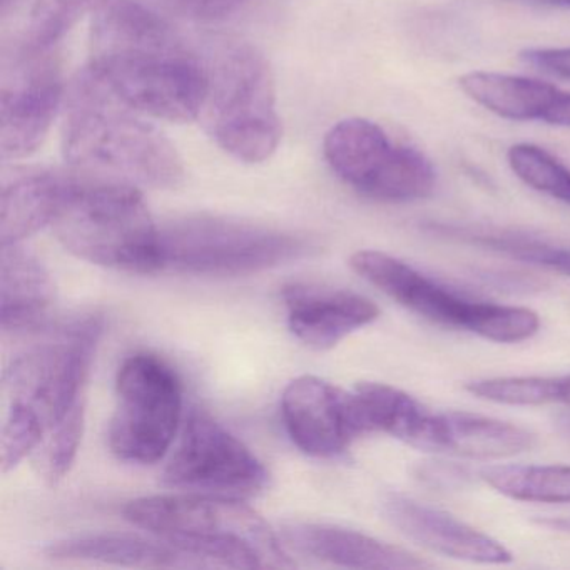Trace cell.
I'll return each instance as SVG.
<instances>
[{
  "instance_id": "9c48e42d",
  "label": "cell",
  "mask_w": 570,
  "mask_h": 570,
  "mask_svg": "<svg viewBox=\"0 0 570 570\" xmlns=\"http://www.w3.org/2000/svg\"><path fill=\"white\" fill-rule=\"evenodd\" d=\"M183 415V385L171 365L135 353L119 366L109 446L122 462L151 465L168 453Z\"/></svg>"
},
{
  "instance_id": "4fadbf2b",
  "label": "cell",
  "mask_w": 570,
  "mask_h": 570,
  "mask_svg": "<svg viewBox=\"0 0 570 570\" xmlns=\"http://www.w3.org/2000/svg\"><path fill=\"white\" fill-rule=\"evenodd\" d=\"M282 416L292 442L316 459H336L362 436L352 392L318 376L303 375L288 383L282 395Z\"/></svg>"
},
{
  "instance_id": "30bf717a",
  "label": "cell",
  "mask_w": 570,
  "mask_h": 570,
  "mask_svg": "<svg viewBox=\"0 0 570 570\" xmlns=\"http://www.w3.org/2000/svg\"><path fill=\"white\" fill-rule=\"evenodd\" d=\"M262 460L208 413H189L181 442L165 470V483L186 493L245 499L268 485Z\"/></svg>"
},
{
  "instance_id": "484cf974",
  "label": "cell",
  "mask_w": 570,
  "mask_h": 570,
  "mask_svg": "<svg viewBox=\"0 0 570 570\" xmlns=\"http://www.w3.org/2000/svg\"><path fill=\"white\" fill-rule=\"evenodd\" d=\"M510 168L527 186L570 205V169L546 149L515 145L507 153Z\"/></svg>"
},
{
  "instance_id": "e575fe53",
  "label": "cell",
  "mask_w": 570,
  "mask_h": 570,
  "mask_svg": "<svg viewBox=\"0 0 570 570\" xmlns=\"http://www.w3.org/2000/svg\"><path fill=\"white\" fill-rule=\"evenodd\" d=\"M19 0H2V11L6 12L9 11V8H12V6L18 4Z\"/></svg>"
},
{
  "instance_id": "3957f363",
  "label": "cell",
  "mask_w": 570,
  "mask_h": 570,
  "mask_svg": "<svg viewBox=\"0 0 570 570\" xmlns=\"http://www.w3.org/2000/svg\"><path fill=\"white\" fill-rule=\"evenodd\" d=\"M122 515L202 567H295L275 530L242 499L186 492L141 497L126 503Z\"/></svg>"
},
{
  "instance_id": "d590c367",
  "label": "cell",
  "mask_w": 570,
  "mask_h": 570,
  "mask_svg": "<svg viewBox=\"0 0 570 570\" xmlns=\"http://www.w3.org/2000/svg\"><path fill=\"white\" fill-rule=\"evenodd\" d=\"M567 523V527H570V522H566Z\"/></svg>"
},
{
  "instance_id": "7c38bea8",
  "label": "cell",
  "mask_w": 570,
  "mask_h": 570,
  "mask_svg": "<svg viewBox=\"0 0 570 570\" xmlns=\"http://www.w3.org/2000/svg\"><path fill=\"white\" fill-rule=\"evenodd\" d=\"M323 155L345 185L376 202H409L419 186L413 149L393 145L368 119H343L333 126L323 141Z\"/></svg>"
},
{
  "instance_id": "5b68a950",
  "label": "cell",
  "mask_w": 570,
  "mask_h": 570,
  "mask_svg": "<svg viewBox=\"0 0 570 570\" xmlns=\"http://www.w3.org/2000/svg\"><path fill=\"white\" fill-rule=\"evenodd\" d=\"M208 72L202 116L209 136L238 161H268L282 141L283 126L265 56L248 42H229L213 56Z\"/></svg>"
},
{
  "instance_id": "836d02e7",
  "label": "cell",
  "mask_w": 570,
  "mask_h": 570,
  "mask_svg": "<svg viewBox=\"0 0 570 570\" xmlns=\"http://www.w3.org/2000/svg\"><path fill=\"white\" fill-rule=\"evenodd\" d=\"M549 4L560 6V8L570 9V0H546Z\"/></svg>"
},
{
  "instance_id": "d4e9b609",
  "label": "cell",
  "mask_w": 570,
  "mask_h": 570,
  "mask_svg": "<svg viewBox=\"0 0 570 570\" xmlns=\"http://www.w3.org/2000/svg\"><path fill=\"white\" fill-rule=\"evenodd\" d=\"M115 0H36L29 22V45L52 51L56 45L88 14H98Z\"/></svg>"
},
{
  "instance_id": "ba28073f",
  "label": "cell",
  "mask_w": 570,
  "mask_h": 570,
  "mask_svg": "<svg viewBox=\"0 0 570 570\" xmlns=\"http://www.w3.org/2000/svg\"><path fill=\"white\" fill-rule=\"evenodd\" d=\"M350 266L410 312L439 325L463 328L495 343L523 342L539 332V315L532 309L463 298L386 253H355Z\"/></svg>"
},
{
  "instance_id": "5bb4252c",
  "label": "cell",
  "mask_w": 570,
  "mask_h": 570,
  "mask_svg": "<svg viewBox=\"0 0 570 570\" xmlns=\"http://www.w3.org/2000/svg\"><path fill=\"white\" fill-rule=\"evenodd\" d=\"M283 302L293 335L315 350L333 348L380 315L379 306L365 296L312 283L286 285Z\"/></svg>"
},
{
  "instance_id": "f1b7e54d",
  "label": "cell",
  "mask_w": 570,
  "mask_h": 570,
  "mask_svg": "<svg viewBox=\"0 0 570 570\" xmlns=\"http://www.w3.org/2000/svg\"><path fill=\"white\" fill-rule=\"evenodd\" d=\"M178 11L198 21H218L228 18L252 0H169Z\"/></svg>"
},
{
  "instance_id": "e0dca14e",
  "label": "cell",
  "mask_w": 570,
  "mask_h": 570,
  "mask_svg": "<svg viewBox=\"0 0 570 570\" xmlns=\"http://www.w3.org/2000/svg\"><path fill=\"white\" fill-rule=\"evenodd\" d=\"M535 436L522 426L465 412H430L416 449L466 459H510L532 449Z\"/></svg>"
},
{
  "instance_id": "8992f818",
  "label": "cell",
  "mask_w": 570,
  "mask_h": 570,
  "mask_svg": "<svg viewBox=\"0 0 570 570\" xmlns=\"http://www.w3.org/2000/svg\"><path fill=\"white\" fill-rule=\"evenodd\" d=\"M159 272L245 276L298 262L315 252L305 236L258 223L196 215L159 228Z\"/></svg>"
},
{
  "instance_id": "7402d4cb",
  "label": "cell",
  "mask_w": 570,
  "mask_h": 570,
  "mask_svg": "<svg viewBox=\"0 0 570 570\" xmlns=\"http://www.w3.org/2000/svg\"><path fill=\"white\" fill-rule=\"evenodd\" d=\"M353 413L362 435L389 433L416 446L430 412L413 396L385 383L363 382L352 392Z\"/></svg>"
},
{
  "instance_id": "7a4b0ae2",
  "label": "cell",
  "mask_w": 570,
  "mask_h": 570,
  "mask_svg": "<svg viewBox=\"0 0 570 570\" xmlns=\"http://www.w3.org/2000/svg\"><path fill=\"white\" fill-rule=\"evenodd\" d=\"M86 69L66 101L62 153L85 175L138 188L175 189L185 165L171 141Z\"/></svg>"
},
{
  "instance_id": "ffe728a7",
  "label": "cell",
  "mask_w": 570,
  "mask_h": 570,
  "mask_svg": "<svg viewBox=\"0 0 570 570\" xmlns=\"http://www.w3.org/2000/svg\"><path fill=\"white\" fill-rule=\"evenodd\" d=\"M56 562L102 563L138 569L202 567L188 553L165 540L146 539L132 533H89L49 543L45 550Z\"/></svg>"
},
{
  "instance_id": "277c9868",
  "label": "cell",
  "mask_w": 570,
  "mask_h": 570,
  "mask_svg": "<svg viewBox=\"0 0 570 570\" xmlns=\"http://www.w3.org/2000/svg\"><path fill=\"white\" fill-rule=\"evenodd\" d=\"M78 173L56 218L61 245L79 259L118 272H159V226L138 186Z\"/></svg>"
},
{
  "instance_id": "d6986e66",
  "label": "cell",
  "mask_w": 570,
  "mask_h": 570,
  "mask_svg": "<svg viewBox=\"0 0 570 570\" xmlns=\"http://www.w3.org/2000/svg\"><path fill=\"white\" fill-rule=\"evenodd\" d=\"M78 173L36 169L4 183L0 199V243L18 245L55 225L75 188Z\"/></svg>"
},
{
  "instance_id": "2e32d148",
  "label": "cell",
  "mask_w": 570,
  "mask_h": 570,
  "mask_svg": "<svg viewBox=\"0 0 570 570\" xmlns=\"http://www.w3.org/2000/svg\"><path fill=\"white\" fill-rule=\"evenodd\" d=\"M283 535L303 556L332 566L373 570H416L432 567L409 550L333 523L293 522L285 527Z\"/></svg>"
},
{
  "instance_id": "f546056e",
  "label": "cell",
  "mask_w": 570,
  "mask_h": 570,
  "mask_svg": "<svg viewBox=\"0 0 570 570\" xmlns=\"http://www.w3.org/2000/svg\"><path fill=\"white\" fill-rule=\"evenodd\" d=\"M527 65L540 69L547 75L570 79V48L562 49H530L522 52Z\"/></svg>"
},
{
  "instance_id": "d6a6232c",
  "label": "cell",
  "mask_w": 570,
  "mask_h": 570,
  "mask_svg": "<svg viewBox=\"0 0 570 570\" xmlns=\"http://www.w3.org/2000/svg\"><path fill=\"white\" fill-rule=\"evenodd\" d=\"M560 403L570 406V375L560 376Z\"/></svg>"
},
{
  "instance_id": "83f0119b",
  "label": "cell",
  "mask_w": 570,
  "mask_h": 570,
  "mask_svg": "<svg viewBox=\"0 0 570 570\" xmlns=\"http://www.w3.org/2000/svg\"><path fill=\"white\" fill-rule=\"evenodd\" d=\"M85 433V409L72 413L58 429L52 430L39 446L36 469L46 483L58 485L71 472Z\"/></svg>"
},
{
  "instance_id": "4316f807",
  "label": "cell",
  "mask_w": 570,
  "mask_h": 570,
  "mask_svg": "<svg viewBox=\"0 0 570 570\" xmlns=\"http://www.w3.org/2000/svg\"><path fill=\"white\" fill-rule=\"evenodd\" d=\"M472 395L503 405L537 406L560 403V379L509 376L476 380L466 385Z\"/></svg>"
},
{
  "instance_id": "603a6c76",
  "label": "cell",
  "mask_w": 570,
  "mask_h": 570,
  "mask_svg": "<svg viewBox=\"0 0 570 570\" xmlns=\"http://www.w3.org/2000/svg\"><path fill=\"white\" fill-rule=\"evenodd\" d=\"M492 489L523 502L570 503V466H490L480 473Z\"/></svg>"
},
{
  "instance_id": "52a82bcc",
  "label": "cell",
  "mask_w": 570,
  "mask_h": 570,
  "mask_svg": "<svg viewBox=\"0 0 570 570\" xmlns=\"http://www.w3.org/2000/svg\"><path fill=\"white\" fill-rule=\"evenodd\" d=\"M102 328L101 315H85L59 326L49 342L16 356L4 373L8 406L35 416L46 436L85 409L86 383Z\"/></svg>"
},
{
  "instance_id": "4dcf8cb0",
  "label": "cell",
  "mask_w": 570,
  "mask_h": 570,
  "mask_svg": "<svg viewBox=\"0 0 570 570\" xmlns=\"http://www.w3.org/2000/svg\"><path fill=\"white\" fill-rule=\"evenodd\" d=\"M420 479L436 489H456L469 482V473L462 466L452 463L432 462L420 469Z\"/></svg>"
},
{
  "instance_id": "ac0fdd59",
  "label": "cell",
  "mask_w": 570,
  "mask_h": 570,
  "mask_svg": "<svg viewBox=\"0 0 570 570\" xmlns=\"http://www.w3.org/2000/svg\"><path fill=\"white\" fill-rule=\"evenodd\" d=\"M55 283L41 259L22 243L2 246L0 318L4 335L42 332L55 305Z\"/></svg>"
},
{
  "instance_id": "6da1fadb",
  "label": "cell",
  "mask_w": 570,
  "mask_h": 570,
  "mask_svg": "<svg viewBox=\"0 0 570 570\" xmlns=\"http://www.w3.org/2000/svg\"><path fill=\"white\" fill-rule=\"evenodd\" d=\"M95 16L88 71L116 99L179 125L203 115L208 65L166 16L141 0H115Z\"/></svg>"
},
{
  "instance_id": "44dd1931",
  "label": "cell",
  "mask_w": 570,
  "mask_h": 570,
  "mask_svg": "<svg viewBox=\"0 0 570 570\" xmlns=\"http://www.w3.org/2000/svg\"><path fill=\"white\" fill-rule=\"evenodd\" d=\"M460 88L487 111L510 121H542L552 125L566 91L522 76L469 72Z\"/></svg>"
},
{
  "instance_id": "1f68e13d",
  "label": "cell",
  "mask_w": 570,
  "mask_h": 570,
  "mask_svg": "<svg viewBox=\"0 0 570 570\" xmlns=\"http://www.w3.org/2000/svg\"><path fill=\"white\" fill-rule=\"evenodd\" d=\"M557 432L570 440V412L559 413L553 420Z\"/></svg>"
},
{
  "instance_id": "8fae6325",
  "label": "cell",
  "mask_w": 570,
  "mask_h": 570,
  "mask_svg": "<svg viewBox=\"0 0 570 570\" xmlns=\"http://www.w3.org/2000/svg\"><path fill=\"white\" fill-rule=\"evenodd\" d=\"M2 72L0 153L4 161H18L45 145L65 102V85L51 51L28 41L4 56Z\"/></svg>"
},
{
  "instance_id": "cb8c5ba5",
  "label": "cell",
  "mask_w": 570,
  "mask_h": 570,
  "mask_svg": "<svg viewBox=\"0 0 570 570\" xmlns=\"http://www.w3.org/2000/svg\"><path fill=\"white\" fill-rule=\"evenodd\" d=\"M436 229L443 235L503 253L510 258L570 276V248H562V246L540 242L525 235H515V233H473L469 229L449 228V226H436Z\"/></svg>"
},
{
  "instance_id": "9a60e30c",
  "label": "cell",
  "mask_w": 570,
  "mask_h": 570,
  "mask_svg": "<svg viewBox=\"0 0 570 570\" xmlns=\"http://www.w3.org/2000/svg\"><path fill=\"white\" fill-rule=\"evenodd\" d=\"M382 510L400 533L432 552L476 563H507L512 560V553L499 540L410 497L389 493L383 499Z\"/></svg>"
}]
</instances>
